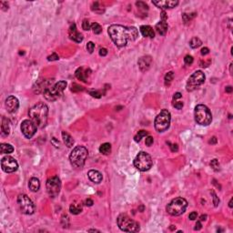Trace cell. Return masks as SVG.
<instances>
[{
	"instance_id": "cell-1",
	"label": "cell",
	"mask_w": 233,
	"mask_h": 233,
	"mask_svg": "<svg viewBox=\"0 0 233 233\" xmlns=\"http://www.w3.org/2000/svg\"><path fill=\"white\" fill-rule=\"evenodd\" d=\"M108 32L115 45L119 48L125 47L127 42L135 41L138 37V31L134 26L111 25Z\"/></svg>"
},
{
	"instance_id": "cell-2",
	"label": "cell",
	"mask_w": 233,
	"mask_h": 233,
	"mask_svg": "<svg viewBox=\"0 0 233 233\" xmlns=\"http://www.w3.org/2000/svg\"><path fill=\"white\" fill-rule=\"evenodd\" d=\"M28 115L30 120H32L37 127L43 128L48 122V108L46 104L39 102L29 109Z\"/></svg>"
},
{
	"instance_id": "cell-3",
	"label": "cell",
	"mask_w": 233,
	"mask_h": 233,
	"mask_svg": "<svg viewBox=\"0 0 233 233\" xmlns=\"http://www.w3.org/2000/svg\"><path fill=\"white\" fill-rule=\"evenodd\" d=\"M87 155H89V152H87V149L85 147L78 146L70 153V163L75 168H82L86 160Z\"/></svg>"
},
{
	"instance_id": "cell-4",
	"label": "cell",
	"mask_w": 233,
	"mask_h": 233,
	"mask_svg": "<svg viewBox=\"0 0 233 233\" xmlns=\"http://www.w3.org/2000/svg\"><path fill=\"white\" fill-rule=\"evenodd\" d=\"M196 122L200 126H208L211 123L212 115L210 110L205 105H198L194 110Z\"/></svg>"
},
{
	"instance_id": "cell-5",
	"label": "cell",
	"mask_w": 233,
	"mask_h": 233,
	"mask_svg": "<svg viewBox=\"0 0 233 233\" xmlns=\"http://www.w3.org/2000/svg\"><path fill=\"white\" fill-rule=\"evenodd\" d=\"M67 87V82L66 81H59L56 83L54 86H50L49 87L44 91V97L48 101H55L56 99H58L63 91L66 89Z\"/></svg>"
},
{
	"instance_id": "cell-6",
	"label": "cell",
	"mask_w": 233,
	"mask_h": 233,
	"mask_svg": "<svg viewBox=\"0 0 233 233\" xmlns=\"http://www.w3.org/2000/svg\"><path fill=\"white\" fill-rule=\"evenodd\" d=\"M118 225L119 229L126 232H138L139 231V224L132 220L127 214H120L118 218Z\"/></svg>"
},
{
	"instance_id": "cell-7",
	"label": "cell",
	"mask_w": 233,
	"mask_h": 233,
	"mask_svg": "<svg viewBox=\"0 0 233 233\" xmlns=\"http://www.w3.org/2000/svg\"><path fill=\"white\" fill-rule=\"evenodd\" d=\"M188 207V202L183 198H176L172 199L167 206V211L171 216H180L185 212Z\"/></svg>"
},
{
	"instance_id": "cell-8",
	"label": "cell",
	"mask_w": 233,
	"mask_h": 233,
	"mask_svg": "<svg viewBox=\"0 0 233 233\" xmlns=\"http://www.w3.org/2000/svg\"><path fill=\"white\" fill-rule=\"evenodd\" d=\"M153 165L152 158L149 154L147 152L141 151L139 152L136 158L134 159V166L137 169L140 171H148L150 169V168Z\"/></svg>"
},
{
	"instance_id": "cell-9",
	"label": "cell",
	"mask_w": 233,
	"mask_h": 233,
	"mask_svg": "<svg viewBox=\"0 0 233 233\" xmlns=\"http://www.w3.org/2000/svg\"><path fill=\"white\" fill-rule=\"evenodd\" d=\"M171 116L170 113L167 109H163L156 116L155 119V128L158 132H164L170 125Z\"/></svg>"
},
{
	"instance_id": "cell-10",
	"label": "cell",
	"mask_w": 233,
	"mask_h": 233,
	"mask_svg": "<svg viewBox=\"0 0 233 233\" xmlns=\"http://www.w3.org/2000/svg\"><path fill=\"white\" fill-rule=\"evenodd\" d=\"M206 77L205 74L200 71L198 70L196 72H194L193 74L189 77L188 82H187V90L188 91H193L195 89H197L199 86H201L204 82H205Z\"/></svg>"
},
{
	"instance_id": "cell-11",
	"label": "cell",
	"mask_w": 233,
	"mask_h": 233,
	"mask_svg": "<svg viewBox=\"0 0 233 233\" xmlns=\"http://www.w3.org/2000/svg\"><path fill=\"white\" fill-rule=\"evenodd\" d=\"M18 204L22 213L26 215H31L35 212L36 207L33 201L25 194H20L18 197Z\"/></svg>"
},
{
	"instance_id": "cell-12",
	"label": "cell",
	"mask_w": 233,
	"mask_h": 233,
	"mask_svg": "<svg viewBox=\"0 0 233 233\" xmlns=\"http://www.w3.org/2000/svg\"><path fill=\"white\" fill-rule=\"evenodd\" d=\"M46 187H47V191H48V195L51 198H55L60 192L61 181L57 176H54L48 180Z\"/></svg>"
},
{
	"instance_id": "cell-13",
	"label": "cell",
	"mask_w": 233,
	"mask_h": 233,
	"mask_svg": "<svg viewBox=\"0 0 233 233\" xmlns=\"http://www.w3.org/2000/svg\"><path fill=\"white\" fill-rule=\"evenodd\" d=\"M37 126L32 120L26 119L21 123V131L26 138H31L37 132Z\"/></svg>"
},
{
	"instance_id": "cell-14",
	"label": "cell",
	"mask_w": 233,
	"mask_h": 233,
	"mask_svg": "<svg viewBox=\"0 0 233 233\" xmlns=\"http://www.w3.org/2000/svg\"><path fill=\"white\" fill-rule=\"evenodd\" d=\"M1 167L5 172L12 173V172L17 171V169L18 168V164L17 162V160L14 158H12L10 156H7V157L3 158L1 160Z\"/></svg>"
},
{
	"instance_id": "cell-15",
	"label": "cell",
	"mask_w": 233,
	"mask_h": 233,
	"mask_svg": "<svg viewBox=\"0 0 233 233\" xmlns=\"http://www.w3.org/2000/svg\"><path fill=\"white\" fill-rule=\"evenodd\" d=\"M6 107H7L8 112L14 113V112H16V111L18 109L19 101H18V99L16 97L9 96V97L6 99Z\"/></svg>"
},
{
	"instance_id": "cell-16",
	"label": "cell",
	"mask_w": 233,
	"mask_h": 233,
	"mask_svg": "<svg viewBox=\"0 0 233 233\" xmlns=\"http://www.w3.org/2000/svg\"><path fill=\"white\" fill-rule=\"evenodd\" d=\"M68 35H69V37L77 43H80L82 42L83 40V36L78 31L77 29V26H76V24H72L69 27V30H68Z\"/></svg>"
},
{
	"instance_id": "cell-17",
	"label": "cell",
	"mask_w": 233,
	"mask_h": 233,
	"mask_svg": "<svg viewBox=\"0 0 233 233\" xmlns=\"http://www.w3.org/2000/svg\"><path fill=\"white\" fill-rule=\"evenodd\" d=\"M153 5H155L156 7H159V8H162V9H167V8H173L176 6H178L179 4V1L177 0H165V1H153L152 2Z\"/></svg>"
},
{
	"instance_id": "cell-18",
	"label": "cell",
	"mask_w": 233,
	"mask_h": 233,
	"mask_svg": "<svg viewBox=\"0 0 233 233\" xmlns=\"http://www.w3.org/2000/svg\"><path fill=\"white\" fill-rule=\"evenodd\" d=\"M152 63V58L149 56H142L139 58V60L138 62V67L142 72H146L147 70L149 69L150 65Z\"/></svg>"
},
{
	"instance_id": "cell-19",
	"label": "cell",
	"mask_w": 233,
	"mask_h": 233,
	"mask_svg": "<svg viewBox=\"0 0 233 233\" xmlns=\"http://www.w3.org/2000/svg\"><path fill=\"white\" fill-rule=\"evenodd\" d=\"M87 176H89V180L94 182V183H100L102 181V174L97 171V170H95V169H92V170H89V173H87Z\"/></svg>"
},
{
	"instance_id": "cell-20",
	"label": "cell",
	"mask_w": 233,
	"mask_h": 233,
	"mask_svg": "<svg viewBox=\"0 0 233 233\" xmlns=\"http://www.w3.org/2000/svg\"><path fill=\"white\" fill-rule=\"evenodd\" d=\"M139 31L142 34V36L145 37L153 38L155 37V32L153 30V28L149 26H141L139 28Z\"/></svg>"
},
{
	"instance_id": "cell-21",
	"label": "cell",
	"mask_w": 233,
	"mask_h": 233,
	"mask_svg": "<svg viewBox=\"0 0 233 233\" xmlns=\"http://www.w3.org/2000/svg\"><path fill=\"white\" fill-rule=\"evenodd\" d=\"M167 20H160V22H158L157 25H156V30L157 32L161 35V36H164L166 35L167 31H168V23L166 22Z\"/></svg>"
},
{
	"instance_id": "cell-22",
	"label": "cell",
	"mask_w": 233,
	"mask_h": 233,
	"mask_svg": "<svg viewBox=\"0 0 233 233\" xmlns=\"http://www.w3.org/2000/svg\"><path fill=\"white\" fill-rule=\"evenodd\" d=\"M90 72H91V71H90L89 69H86V72H84V68H83V67H78V68L77 69L76 73H75V75H76V77H77L78 79L82 80V81H84V82H86V77L90 74Z\"/></svg>"
},
{
	"instance_id": "cell-23",
	"label": "cell",
	"mask_w": 233,
	"mask_h": 233,
	"mask_svg": "<svg viewBox=\"0 0 233 233\" xmlns=\"http://www.w3.org/2000/svg\"><path fill=\"white\" fill-rule=\"evenodd\" d=\"M10 132V122L7 119L2 118V124H1V135L3 137H7L9 135Z\"/></svg>"
},
{
	"instance_id": "cell-24",
	"label": "cell",
	"mask_w": 233,
	"mask_h": 233,
	"mask_svg": "<svg viewBox=\"0 0 233 233\" xmlns=\"http://www.w3.org/2000/svg\"><path fill=\"white\" fill-rule=\"evenodd\" d=\"M28 187H29V189L32 191V192H37L38 191V189L40 188V181L37 178H32L29 180V183H28Z\"/></svg>"
},
{
	"instance_id": "cell-25",
	"label": "cell",
	"mask_w": 233,
	"mask_h": 233,
	"mask_svg": "<svg viewBox=\"0 0 233 233\" xmlns=\"http://www.w3.org/2000/svg\"><path fill=\"white\" fill-rule=\"evenodd\" d=\"M62 138H63L64 143L66 144V146L67 148L73 147V145H74V139L72 138V137L68 133L63 131V132H62Z\"/></svg>"
},
{
	"instance_id": "cell-26",
	"label": "cell",
	"mask_w": 233,
	"mask_h": 233,
	"mask_svg": "<svg viewBox=\"0 0 233 233\" xmlns=\"http://www.w3.org/2000/svg\"><path fill=\"white\" fill-rule=\"evenodd\" d=\"M0 151H1L2 154H10L14 151V148L10 144L2 143L1 145H0Z\"/></svg>"
},
{
	"instance_id": "cell-27",
	"label": "cell",
	"mask_w": 233,
	"mask_h": 233,
	"mask_svg": "<svg viewBox=\"0 0 233 233\" xmlns=\"http://www.w3.org/2000/svg\"><path fill=\"white\" fill-rule=\"evenodd\" d=\"M69 210L72 214L78 215L82 211V205L79 203H75V204H71L69 207Z\"/></svg>"
},
{
	"instance_id": "cell-28",
	"label": "cell",
	"mask_w": 233,
	"mask_h": 233,
	"mask_svg": "<svg viewBox=\"0 0 233 233\" xmlns=\"http://www.w3.org/2000/svg\"><path fill=\"white\" fill-rule=\"evenodd\" d=\"M99 152L103 155H108L111 153V145L109 143H104L99 147Z\"/></svg>"
},
{
	"instance_id": "cell-29",
	"label": "cell",
	"mask_w": 233,
	"mask_h": 233,
	"mask_svg": "<svg viewBox=\"0 0 233 233\" xmlns=\"http://www.w3.org/2000/svg\"><path fill=\"white\" fill-rule=\"evenodd\" d=\"M202 45V41L199 37H193L189 41V46L191 48H198Z\"/></svg>"
},
{
	"instance_id": "cell-30",
	"label": "cell",
	"mask_w": 233,
	"mask_h": 233,
	"mask_svg": "<svg viewBox=\"0 0 233 233\" xmlns=\"http://www.w3.org/2000/svg\"><path fill=\"white\" fill-rule=\"evenodd\" d=\"M173 78H174V73L172 71L168 72L166 74V76H165V85L166 86H169L171 84Z\"/></svg>"
},
{
	"instance_id": "cell-31",
	"label": "cell",
	"mask_w": 233,
	"mask_h": 233,
	"mask_svg": "<svg viewBox=\"0 0 233 233\" xmlns=\"http://www.w3.org/2000/svg\"><path fill=\"white\" fill-rule=\"evenodd\" d=\"M147 135H148V132H147V131H145V130H140V131H138V133L135 136L134 139H135L136 142H139V141L141 140L142 138L146 137Z\"/></svg>"
},
{
	"instance_id": "cell-32",
	"label": "cell",
	"mask_w": 233,
	"mask_h": 233,
	"mask_svg": "<svg viewBox=\"0 0 233 233\" xmlns=\"http://www.w3.org/2000/svg\"><path fill=\"white\" fill-rule=\"evenodd\" d=\"M91 28H92V30L95 34H100L102 32V27L99 24L97 23H94L91 25Z\"/></svg>"
},
{
	"instance_id": "cell-33",
	"label": "cell",
	"mask_w": 233,
	"mask_h": 233,
	"mask_svg": "<svg viewBox=\"0 0 233 233\" xmlns=\"http://www.w3.org/2000/svg\"><path fill=\"white\" fill-rule=\"evenodd\" d=\"M82 27H83L84 30H89V29L91 28V25H90L89 21L86 20V19H85V20L82 22Z\"/></svg>"
},
{
	"instance_id": "cell-34",
	"label": "cell",
	"mask_w": 233,
	"mask_h": 233,
	"mask_svg": "<svg viewBox=\"0 0 233 233\" xmlns=\"http://www.w3.org/2000/svg\"><path fill=\"white\" fill-rule=\"evenodd\" d=\"M184 62H185L186 65H191L193 63V57L189 55L186 56L185 58H184Z\"/></svg>"
},
{
	"instance_id": "cell-35",
	"label": "cell",
	"mask_w": 233,
	"mask_h": 233,
	"mask_svg": "<svg viewBox=\"0 0 233 233\" xmlns=\"http://www.w3.org/2000/svg\"><path fill=\"white\" fill-rule=\"evenodd\" d=\"M86 49L90 54L93 53V51L95 49V44L93 42H89V43H87V45H86Z\"/></svg>"
},
{
	"instance_id": "cell-36",
	"label": "cell",
	"mask_w": 233,
	"mask_h": 233,
	"mask_svg": "<svg viewBox=\"0 0 233 233\" xmlns=\"http://www.w3.org/2000/svg\"><path fill=\"white\" fill-rule=\"evenodd\" d=\"M173 107H174V108H176L177 109H181L182 107H183V102L174 100V101H173Z\"/></svg>"
},
{
	"instance_id": "cell-37",
	"label": "cell",
	"mask_w": 233,
	"mask_h": 233,
	"mask_svg": "<svg viewBox=\"0 0 233 233\" xmlns=\"http://www.w3.org/2000/svg\"><path fill=\"white\" fill-rule=\"evenodd\" d=\"M210 166H211L215 170H218V168H220V165H218V160H217V159H213V160H211Z\"/></svg>"
},
{
	"instance_id": "cell-38",
	"label": "cell",
	"mask_w": 233,
	"mask_h": 233,
	"mask_svg": "<svg viewBox=\"0 0 233 233\" xmlns=\"http://www.w3.org/2000/svg\"><path fill=\"white\" fill-rule=\"evenodd\" d=\"M58 59H59V56H58L56 53H53L51 56H48V61H55V60H58Z\"/></svg>"
},
{
	"instance_id": "cell-39",
	"label": "cell",
	"mask_w": 233,
	"mask_h": 233,
	"mask_svg": "<svg viewBox=\"0 0 233 233\" xmlns=\"http://www.w3.org/2000/svg\"><path fill=\"white\" fill-rule=\"evenodd\" d=\"M82 90H83L82 86H78L77 84H73L72 85V91L76 92V91H82Z\"/></svg>"
},
{
	"instance_id": "cell-40",
	"label": "cell",
	"mask_w": 233,
	"mask_h": 233,
	"mask_svg": "<svg viewBox=\"0 0 233 233\" xmlns=\"http://www.w3.org/2000/svg\"><path fill=\"white\" fill-rule=\"evenodd\" d=\"M136 5H137L138 7H139V8H141V9H145V10H147L148 7H149L148 5H147V4H145L144 2H137Z\"/></svg>"
},
{
	"instance_id": "cell-41",
	"label": "cell",
	"mask_w": 233,
	"mask_h": 233,
	"mask_svg": "<svg viewBox=\"0 0 233 233\" xmlns=\"http://www.w3.org/2000/svg\"><path fill=\"white\" fill-rule=\"evenodd\" d=\"M153 142H154V139H153L152 137L149 136V137L146 138V145L149 146V147H150V146L153 144Z\"/></svg>"
},
{
	"instance_id": "cell-42",
	"label": "cell",
	"mask_w": 233,
	"mask_h": 233,
	"mask_svg": "<svg viewBox=\"0 0 233 233\" xmlns=\"http://www.w3.org/2000/svg\"><path fill=\"white\" fill-rule=\"evenodd\" d=\"M195 16V14L193 15V16H188V14H183V20H184V22L185 23H187V22H189L191 21V18H193Z\"/></svg>"
},
{
	"instance_id": "cell-43",
	"label": "cell",
	"mask_w": 233,
	"mask_h": 233,
	"mask_svg": "<svg viewBox=\"0 0 233 233\" xmlns=\"http://www.w3.org/2000/svg\"><path fill=\"white\" fill-rule=\"evenodd\" d=\"M212 195H213V202H214V205H215V207H217V206L218 205V203H220V199H218V197H217V195L215 194L214 191H212Z\"/></svg>"
},
{
	"instance_id": "cell-44",
	"label": "cell",
	"mask_w": 233,
	"mask_h": 233,
	"mask_svg": "<svg viewBox=\"0 0 233 233\" xmlns=\"http://www.w3.org/2000/svg\"><path fill=\"white\" fill-rule=\"evenodd\" d=\"M188 218H189V220H191V221H195V220H197V218H198V213L193 211V212H191V214L188 215Z\"/></svg>"
},
{
	"instance_id": "cell-45",
	"label": "cell",
	"mask_w": 233,
	"mask_h": 233,
	"mask_svg": "<svg viewBox=\"0 0 233 233\" xmlns=\"http://www.w3.org/2000/svg\"><path fill=\"white\" fill-rule=\"evenodd\" d=\"M89 94H90L93 97H96V98L101 97V94H100L98 91H89Z\"/></svg>"
},
{
	"instance_id": "cell-46",
	"label": "cell",
	"mask_w": 233,
	"mask_h": 233,
	"mask_svg": "<svg viewBox=\"0 0 233 233\" xmlns=\"http://www.w3.org/2000/svg\"><path fill=\"white\" fill-rule=\"evenodd\" d=\"M99 55H100L101 56H107V55H108V50H107L106 48H100V49H99Z\"/></svg>"
},
{
	"instance_id": "cell-47",
	"label": "cell",
	"mask_w": 233,
	"mask_h": 233,
	"mask_svg": "<svg viewBox=\"0 0 233 233\" xmlns=\"http://www.w3.org/2000/svg\"><path fill=\"white\" fill-rule=\"evenodd\" d=\"M93 204H94V202H93V200L90 199H87L85 200V205H86V206L91 207V206L93 205Z\"/></svg>"
},
{
	"instance_id": "cell-48",
	"label": "cell",
	"mask_w": 233,
	"mask_h": 233,
	"mask_svg": "<svg viewBox=\"0 0 233 233\" xmlns=\"http://www.w3.org/2000/svg\"><path fill=\"white\" fill-rule=\"evenodd\" d=\"M201 55L202 56H206V55H208L209 53H210V49L208 48H203L202 49H201Z\"/></svg>"
},
{
	"instance_id": "cell-49",
	"label": "cell",
	"mask_w": 233,
	"mask_h": 233,
	"mask_svg": "<svg viewBox=\"0 0 233 233\" xmlns=\"http://www.w3.org/2000/svg\"><path fill=\"white\" fill-rule=\"evenodd\" d=\"M168 144L170 145L169 147H170V149H171L172 151H178V146H177L176 144H170L169 142H168Z\"/></svg>"
},
{
	"instance_id": "cell-50",
	"label": "cell",
	"mask_w": 233,
	"mask_h": 233,
	"mask_svg": "<svg viewBox=\"0 0 233 233\" xmlns=\"http://www.w3.org/2000/svg\"><path fill=\"white\" fill-rule=\"evenodd\" d=\"M51 142L54 144V146H55L56 148H59V141H58V140H56V138H52V140H51Z\"/></svg>"
},
{
	"instance_id": "cell-51",
	"label": "cell",
	"mask_w": 233,
	"mask_h": 233,
	"mask_svg": "<svg viewBox=\"0 0 233 233\" xmlns=\"http://www.w3.org/2000/svg\"><path fill=\"white\" fill-rule=\"evenodd\" d=\"M201 228H202V225H201L200 221H198V222L196 223V227L194 228V229H195V230H199Z\"/></svg>"
},
{
	"instance_id": "cell-52",
	"label": "cell",
	"mask_w": 233,
	"mask_h": 233,
	"mask_svg": "<svg viewBox=\"0 0 233 233\" xmlns=\"http://www.w3.org/2000/svg\"><path fill=\"white\" fill-rule=\"evenodd\" d=\"M181 96H182V95H181L180 93H179V92H178V93H176V94H175V95L173 96V100H177L178 98H180V97H181Z\"/></svg>"
},
{
	"instance_id": "cell-53",
	"label": "cell",
	"mask_w": 233,
	"mask_h": 233,
	"mask_svg": "<svg viewBox=\"0 0 233 233\" xmlns=\"http://www.w3.org/2000/svg\"><path fill=\"white\" fill-rule=\"evenodd\" d=\"M226 92L227 93H231L232 92V86H226Z\"/></svg>"
},
{
	"instance_id": "cell-54",
	"label": "cell",
	"mask_w": 233,
	"mask_h": 233,
	"mask_svg": "<svg viewBox=\"0 0 233 233\" xmlns=\"http://www.w3.org/2000/svg\"><path fill=\"white\" fill-rule=\"evenodd\" d=\"M216 142H217V138H216L215 137H213V138L210 140V144H216Z\"/></svg>"
},
{
	"instance_id": "cell-55",
	"label": "cell",
	"mask_w": 233,
	"mask_h": 233,
	"mask_svg": "<svg viewBox=\"0 0 233 233\" xmlns=\"http://www.w3.org/2000/svg\"><path fill=\"white\" fill-rule=\"evenodd\" d=\"M207 220V215H201L200 216V221H206Z\"/></svg>"
},
{
	"instance_id": "cell-56",
	"label": "cell",
	"mask_w": 233,
	"mask_h": 233,
	"mask_svg": "<svg viewBox=\"0 0 233 233\" xmlns=\"http://www.w3.org/2000/svg\"><path fill=\"white\" fill-rule=\"evenodd\" d=\"M229 208H232V199L229 200Z\"/></svg>"
},
{
	"instance_id": "cell-57",
	"label": "cell",
	"mask_w": 233,
	"mask_h": 233,
	"mask_svg": "<svg viewBox=\"0 0 233 233\" xmlns=\"http://www.w3.org/2000/svg\"><path fill=\"white\" fill-rule=\"evenodd\" d=\"M89 232H91V231H98V230H97V229H89ZM98 232H99V231H98Z\"/></svg>"
}]
</instances>
